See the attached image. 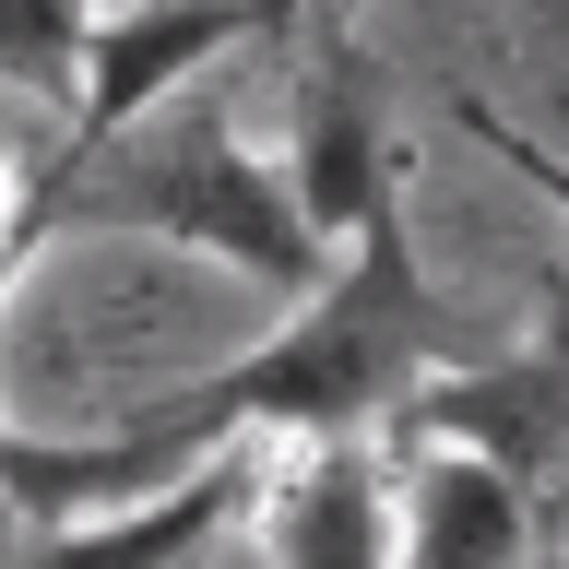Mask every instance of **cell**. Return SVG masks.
Listing matches in <instances>:
<instances>
[{"label": "cell", "mask_w": 569, "mask_h": 569, "mask_svg": "<svg viewBox=\"0 0 569 569\" xmlns=\"http://www.w3.org/2000/svg\"><path fill=\"white\" fill-rule=\"evenodd\" d=\"M427 368H475V332L427 297L416 238H403V190H391V202L345 238L332 284H320L261 356H238L226 380H202L190 403H167V427L190 439V451H226V439H249V427L356 439V427L403 416V391H427Z\"/></svg>", "instance_id": "obj_1"}, {"label": "cell", "mask_w": 569, "mask_h": 569, "mask_svg": "<svg viewBox=\"0 0 569 569\" xmlns=\"http://www.w3.org/2000/svg\"><path fill=\"white\" fill-rule=\"evenodd\" d=\"M71 226H131V238H190L213 261H238L249 284H273L309 309L332 284V238L309 226L297 178L261 167L226 119V96H190V107H154L131 119L119 142L96 154H48L36 167V202H24V249L71 238Z\"/></svg>", "instance_id": "obj_2"}, {"label": "cell", "mask_w": 569, "mask_h": 569, "mask_svg": "<svg viewBox=\"0 0 569 569\" xmlns=\"http://www.w3.org/2000/svg\"><path fill=\"white\" fill-rule=\"evenodd\" d=\"M380 439L391 451H475V462H498L522 498L533 487L569 498V273H558V309H546V345L533 356L403 391V416H391Z\"/></svg>", "instance_id": "obj_3"}, {"label": "cell", "mask_w": 569, "mask_h": 569, "mask_svg": "<svg viewBox=\"0 0 569 569\" xmlns=\"http://www.w3.org/2000/svg\"><path fill=\"white\" fill-rule=\"evenodd\" d=\"M238 36H273V0H131V12H107L96 48H83V96H71L60 154H96V142H119L131 119H154V107H167L213 48H238Z\"/></svg>", "instance_id": "obj_4"}, {"label": "cell", "mask_w": 569, "mask_h": 569, "mask_svg": "<svg viewBox=\"0 0 569 569\" xmlns=\"http://www.w3.org/2000/svg\"><path fill=\"white\" fill-rule=\"evenodd\" d=\"M297 202L320 238H356L391 202V142H380V60L345 24L309 36V83H297Z\"/></svg>", "instance_id": "obj_5"}, {"label": "cell", "mask_w": 569, "mask_h": 569, "mask_svg": "<svg viewBox=\"0 0 569 569\" xmlns=\"http://www.w3.org/2000/svg\"><path fill=\"white\" fill-rule=\"evenodd\" d=\"M202 462L213 451H190L167 416L119 427L96 451H71V439H0V498H12L36 533H60V522H96V510H131V498H167L178 475H202Z\"/></svg>", "instance_id": "obj_6"}, {"label": "cell", "mask_w": 569, "mask_h": 569, "mask_svg": "<svg viewBox=\"0 0 569 569\" xmlns=\"http://www.w3.org/2000/svg\"><path fill=\"white\" fill-rule=\"evenodd\" d=\"M249 498H261V475H249V451L226 439V451H213L202 475H178L167 498H131V510H96V522L36 533L24 569H190L213 533L249 510Z\"/></svg>", "instance_id": "obj_7"}, {"label": "cell", "mask_w": 569, "mask_h": 569, "mask_svg": "<svg viewBox=\"0 0 569 569\" xmlns=\"http://www.w3.org/2000/svg\"><path fill=\"white\" fill-rule=\"evenodd\" d=\"M403 462V569H533V498L475 451H391Z\"/></svg>", "instance_id": "obj_8"}, {"label": "cell", "mask_w": 569, "mask_h": 569, "mask_svg": "<svg viewBox=\"0 0 569 569\" xmlns=\"http://www.w3.org/2000/svg\"><path fill=\"white\" fill-rule=\"evenodd\" d=\"M273 569H391L368 439H309V462L273 487Z\"/></svg>", "instance_id": "obj_9"}, {"label": "cell", "mask_w": 569, "mask_h": 569, "mask_svg": "<svg viewBox=\"0 0 569 569\" xmlns=\"http://www.w3.org/2000/svg\"><path fill=\"white\" fill-rule=\"evenodd\" d=\"M83 48H96V0H0V83H24L71 119L83 96Z\"/></svg>", "instance_id": "obj_10"}, {"label": "cell", "mask_w": 569, "mask_h": 569, "mask_svg": "<svg viewBox=\"0 0 569 569\" xmlns=\"http://www.w3.org/2000/svg\"><path fill=\"white\" fill-rule=\"evenodd\" d=\"M462 131L487 142V154H510V167H522L533 190H546V202L569 213V167H558V154H546V142H522V131H510V119H498V107H475V96H462Z\"/></svg>", "instance_id": "obj_11"}, {"label": "cell", "mask_w": 569, "mask_h": 569, "mask_svg": "<svg viewBox=\"0 0 569 569\" xmlns=\"http://www.w3.org/2000/svg\"><path fill=\"white\" fill-rule=\"evenodd\" d=\"M24 202H36V167H24V154H0V284L24 273Z\"/></svg>", "instance_id": "obj_12"}, {"label": "cell", "mask_w": 569, "mask_h": 569, "mask_svg": "<svg viewBox=\"0 0 569 569\" xmlns=\"http://www.w3.org/2000/svg\"><path fill=\"white\" fill-rule=\"evenodd\" d=\"M345 24V0H273V36H332Z\"/></svg>", "instance_id": "obj_13"}, {"label": "cell", "mask_w": 569, "mask_h": 569, "mask_svg": "<svg viewBox=\"0 0 569 569\" xmlns=\"http://www.w3.org/2000/svg\"><path fill=\"white\" fill-rule=\"evenodd\" d=\"M533 569H569V546H558V558H533Z\"/></svg>", "instance_id": "obj_14"}]
</instances>
